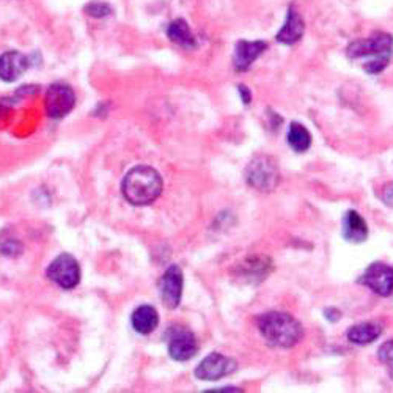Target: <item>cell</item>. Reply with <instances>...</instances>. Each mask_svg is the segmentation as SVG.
<instances>
[{
    "label": "cell",
    "instance_id": "obj_7",
    "mask_svg": "<svg viewBox=\"0 0 393 393\" xmlns=\"http://www.w3.org/2000/svg\"><path fill=\"white\" fill-rule=\"evenodd\" d=\"M198 351L195 335L183 326H175L169 330V352L175 361L184 362L194 357Z\"/></svg>",
    "mask_w": 393,
    "mask_h": 393
},
{
    "label": "cell",
    "instance_id": "obj_8",
    "mask_svg": "<svg viewBox=\"0 0 393 393\" xmlns=\"http://www.w3.org/2000/svg\"><path fill=\"white\" fill-rule=\"evenodd\" d=\"M361 283L376 295L387 297L393 292V268L384 263H373L361 277Z\"/></svg>",
    "mask_w": 393,
    "mask_h": 393
},
{
    "label": "cell",
    "instance_id": "obj_15",
    "mask_svg": "<svg viewBox=\"0 0 393 393\" xmlns=\"http://www.w3.org/2000/svg\"><path fill=\"white\" fill-rule=\"evenodd\" d=\"M157 323L159 315L151 305H141V307L132 313V328L142 335L151 334L157 328Z\"/></svg>",
    "mask_w": 393,
    "mask_h": 393
},
{
    "label": "cell",
    "instance_id": "obj_17",
    "mask_svg": "<svg viewBox=\"0 0 393 393\" xmlns=\"http://www.w3.org/2000/svg\"><path fill=\"white\" fill-rule=\"evenodd\" d=\"M167 37L170 38V41L183 46L186 49H192L197 46L194 33H192L189 24L186 22L184 19H175V21L170 22L167 29Z\"/></svg>",
    "mask_w": 393,
    "mask_h": 393
},
{
    "label": "cell",
    "instance_id": "obj_14",
    "mask_svg": "<svg viewBox=\"0 0 393 393\" xmlns=\"http://www.w3.org/2000/svg\"><path fill=\"white\" fill-rule=\"evenodd\" d=\"M343 238L346 241L361 244L368 238V226L357 211H348L343 217Z\"/></svg>",
    "mask_w": 393,
    "mask_h": 393
},
{
    "label": "cell",
    "instance_id": "obj_5",
    "mask_svg": "<svg viewBox=\"0 0 393 393\" xmlns=\"http://www.w3.org/2000/svg\"><path fill=\"white\" fill-rule=\"evenodd\" d=\"M48 276L56 285L65 290H71L81 281V269L75 257L63 253L57 257L48 268Z\"/></svg>",
    "mask_w": 393,
    "mask_h": 393
},
{
    "label": "cell",
    "instance_id": "obj_6",
    "mask_svg": "<svg viewBox=\"0 0 393 393\" xmlns=\"http://www.w3.org/2000/svg\"><path fill=\"white\" fill-rule=\"evenodd\" d=\"M76 104L75 90L66 84H54L49 86L48 95H46V109L49 117L63 118L72 110Z\"/></svg>",
    "mask_w": 393,
    "mask_h": 393
},
{
    "label": "cell",
    "instance_id": "obj_16",
    "mask_svg": "<svg viewBox=\"0 0 393 393\" xmlns=\"http://www.w3.org/2000/svg\"><path fill=\"white\" fill-rule=\"evenodd\" d=\"M382 334V326L378 323H362L352 326L348 330V340L354 344H368Z\"/></svg>",
    "mask_w": 393,
    "mask_h": 393
},
{
    "label": "cell",
    "instance_id": "obj_11",
    "mask_svg": "<svg viewBox=\"0 0 393 393\" xmlns=\"http://www.w3.org/2000/svg\"><path fill=\"white\" fill-rule=\"evenodd\" d=\"M268 49V43L263 39H257V41H247V39H241L235 46V56H233V65H235L236 71H247L252 63L259 58V56Z\"/></svg>",
    "mask_w": 393,
    "mask_h": 393
},
{
    "label": "cell",
    "instance_id": "obj_23",
    "mask_svg": "<svg viewBox=\"0 0 393 393\" xmlns=\"http://www.w3.org/2000/svg\"><path fill=\"white\" fill-rule=\"evenodd\" d=\"M324 315H326V318L329 319V321L335 323V321H338L340 316H342V313H340V310H337L335 307H330V309H328V310L324 311Z\"/></svg>",
    "mask_w": 393,
    "mask_h": 393
},
{
    "label": "cell",
    "instance_id": "obj_9",
    "mask_svg": "<svg viewBox=\"0 0 393 393\" xmlns=\"http://www.w3.org/2000/svg\"><path fill=\"white\" fill-rule=\"evenodd\" d=\"M236 370V362L230 357H225L219 352H212L198 363L195 376L203 381H217L225 376L231 375Z\"/></svg>",
    "mask_w": 393,
    "mask_h": 393
},
{
    "label": "cell",
    "instance_id": "obj_22",
    "mask_svg": "<svg viewBox=\"0 0 393 393\" xmlns=\"http://www.w3.org/2000/svg\"><path fill=\"white\" fill-rule=\"evenodd\" d=\"M238 90H239V95H241L243 103H244L245 105L250 104V101H252V93H250V90L247 89V86H245V85H239V86H238Z\"/></svg>",
    "mask_w": 393,
    "mask_h": 393
},
{
    "label": "cell",
    "instance_id": "obj_2",
    "mask_svg": "<svg viewBox=\"0 0 393 393\" xmlns=\"http://www.w3.org/2000/svg\"><path fill=\"white\" fill-rule=\"evenodd\" d=\"M263 338L276 348H292L304 335L302 324L283 311H269L257 319Z\"/></svg>",
    "mask_w": 393,
    "mask_h": 393
},
{
    "label": "cell",
    "instance_id": "obj_21",
    "mask_svg": "<svg viewBox=\"0 0 393 393\" xmlns=\"http://www.w3.org/2000/svg\"><path fill=\"white\" fill-rule=\"evenodd\" d=\"M381 197H382V202L385 205H389V206H392V208H393V183L384 186Z\"/></svg>",
    "mask_w": 393,
    "mask_h": 393
},
{
    "label": "cell",
    "instance_id": "obj_20",
    "mask_svg": "<svg viewBox=\"0 0 393 393\" xmlns=\"http://www.w3.org/2000/svg\"><path fill=\"white\" fill-rule=\"evenodd\" d=\"M85 13L91 18H105L112 13V6L105 2H91L85 6Z\"/></svg>",
    "mask_w": 393,
    "mask_h": 393
},
{
    "label": "cell",
    "instance_id": "obj_19",
    "mask_svg": "<svg viewBox=\"0 0 393 393\" xmlns=\"http://www.w3.org/2000/svg\"><path fill=\"white\" fill-rule=\"evenodd\" d=\"M379 361L387 368L389 376L393 379V340L390 342H385L381 348L378 351Z\"/></svg>",
    "mask_w": 393,
    "mask_h": 393
},
{
    "label": "cell",
    "instance_id": "obj_13",
    "mask_svg": "<svg viewBox=\"0 0 393 393\" xmlns=\"http://www.w3.org/2000/svg\"><path fill=\"white\" fill-rule=\"evenodd\" d=\"M304 32H305L304 19L301 15H299V11L295 8V6H291L288 10V15H286L285 24L282 25V29L278 30L276 38L278 43L291 46L297 43L299 39L304 37Z\"/></svg>",
    "mask_w": 393,
    "mask_h": 393
},
{
    "label": "cell",
    "instance_id": "obj_3",
    "mask_svg": "<svg viewBox=\"0 0 393 393\" xmlns=\"http://www.w3.org/2000/svg\"><path fill=\"white\" fill-rule=\"evenodd\" d=\"M162 176L148 165L131 169L123 179V195L136 206L150 205L162 194Z\"/></svg>",
    "mask_w": 393,
    "mask_h": 393
},
{
    "label": "cell",
    "instance_id": "obj_18",
    "mask_svg": "<svg viewBox=\"0 0 393 393\" xmlns=\"http://www.w3.org/2000/svg\"><path fill=\"white\" fill-rule=\"evenodd\" d=\"M288 143L295 151L304 153L310 148L311 145V136L309 129L301 123H291L288 131Z\"/></svg>",
    "mask_w": 393,
    "mask_h": 393
},
{
    "label": "cell",
    "instance_id": "obj_12",
    "mask_svg": "<svg viewBox=\"0 0 393 393\" xmlns=\"http://www.w3.org/2000/svg\"><path fill=\"white\" fill-rule=\"evenodd\" d=\"M29 68V58L18 51H8L0 56V79L15 82Z\"/></svg>",
    "mask_w": 393,
    "mask_h": 393
},
{
    "label": "cell",
    "instance_id": "obj_1",
    "mask_svg": "<svg viewBox=\"0 0 393 393\" xmlns=\"http://www.w3.org/2000/svg\"><path fill=\"white\" fill-rule=\"evenodd\" d=\"M346 54L351 60H365L363 70L368 75H379L387 68L393 57V37L390 33L376 32L368 38L352 41Z\"/></svg>",
    "mask_w": 393,
    "mask_h": 393
},
{
    "label": "cell",
    "instance_id": "obj_4",
    "mask_svg": "<svg viewBox=\"0 0 393 393\" xmlns=\"http://www.w3.org/2000/svg\"><path fill=\"white\" fill-rule=\"evenodd\" d=\"M245 179L253 189L271 192L281 183V170L271 156H257L245 169Z\"/></svg>",
    "mask_w": 393,
    "mask_h": 393
},
{
    "label": "cell",
    "instance_id": "obj_10",
    "mask_svg": "<svg viewBox=\"0 0 393 393\" xmlns=\"http://www.w3.org/2000/svg\"><path fill=\"white\" fill-rule=\"evenodd\" d=\"M183 296V271L170 266L161 278V297L169 309H176Z\"/></svg>",
    "mask_w": 393,
    "mask_h": 393
}]
</instances>
